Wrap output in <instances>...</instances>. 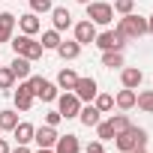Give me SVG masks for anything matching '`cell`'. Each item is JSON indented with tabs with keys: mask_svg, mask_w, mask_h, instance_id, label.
Masks as SVG:
<instances>
[{
	"mask_svg": "<svg viewBox=\"0 0 153 153\" xmlns=\"http://www.w3.org/2000/svg\"><path fill=\"white\" fill-rule=\"evenodd\" d=\"M114 144H117V150H120V153L138 150V147H144V144H147V129H141V126H129V129H123V132H117V135H114Z\"/></svg>",
	"mask_w": 153,
	"mask_h": 153,
	"instance_id": "1",
	"label": "cell"
},
{
	"mask_svg": "<svg viewBox=\"0 0 153 153\" xmlns=\"http://www.w3.org/2000/svg\"><path fill=\"white\" fill-rule=\"evenodd\" d=\"M117 33H123L126 39H141L144 33H147V18H141V15H135V12H129V15H120V21H117V27H114Z\"/></svg>",
	"mask_w": 153,
	"mask_h": 153,
	"instance_id": "2",
	"label": "cell"
},
{
	"mask_svg": "<svg viewBox=\"0 0 153 153\" xmlns=\"http://www.w3.org/2000/svg\"><path fill=\"white\" fill-rule=\"evenodd\" d=\"M9 45H12V51H15V54L27 57L30 63H33V60H39V57H42V51H45V48H42V42H36V39H33V36H27V33L12 36V39H9Z\"/></svg>",
	"mask_w": 153,
	"mask_h": 153,
	"instance_id": "3",
	"label": "cell"
},
{
	"mask_svg": "<svg viewBox=\"0 0 153 153\" xmlns=\"http://www.w3.org/2000/svg\"><path fill=\"white\" fill-rule=\"evenodd\" d=\"M27 84H30L33 96L42 99V102H57V96H60V93H57V84H51L48 78H39V75H30Z\"/></svg>",
	"mask_w": 153,
	"mask_h": 153,
	"instance_id": "4",
	"label": "cell"
},
{
	"mask_svg": "<svg viewBox=\"0 0 153 153\" xmlns=\"http://www.w3.org/2000/svg\"><path fill=\"white\" fill-rule=\"evenodd\" d=\"M87 21H93V24H111L114 21V6L102 3V0H90V3H87Z\"/></svg>",
	"mask_w": 153,
	"mask_h": 153,
	"instance_id": "5",
	"label": "cell"
},
{
	"mask_svg": "<svg viewBox=\"0 0 153 153\" xmlns=\"http://www.w3.org/2000/svg\"><path fill=\"white\" fill-rule=\"evenodd\" d=\"M93 45H99L102 51H123L126 48V36L117 33V30H102V33H96Z\"/></svg>",
	"mask_w": 153,
	"mask_h": 153,
	"instance_id": "6",
	"label": "cell"
},
{
	"mask_svg": "<svg viewBox=\"0 0 153 153\" xmlns=\"http://www.w3.org/2000/svg\"><path fill=\"white\" fill-rule=\"evenodd\" d=\"M57 111L63 114V120L78 117V111H81V99L75 96L72 90H66V93H60V96H57Z\"/></svg>",
	"mask_w": 153,
	"mask_h": 153,
	"instance_id": "7",
	"label": "cell"
},
{
	"mask_svg": "<svg viewBox=\"0 0 153 153\" xmlns=\"http://www.w3.org/2000/svg\"><path fill=\"white\" fill-rule=\"evenodd\" d=\"M72 93L78 96L81 102H93V99H96V93H99L96 78H78V81H75V87H72Z\"/></svg>",
	"mask_w": 153,
	"mask_h": 153,
	"instance_id": "8",
	"label": "cell"
},
{
	"mask_svg": "<svg viewBox=\"0 0 153 153\" xmlns=\"http://www.w3.org/2000/svg\"><path fill=\"white\" fill-rule=\"evenodd\" d=\"M75 30V42H78V45H93V39H96V24L93 21H78V24H75L72 27Z\"/></svg>",
	"mask_w": 153,
	"mask_h": 153,
	"instance_id": "9",
	"label": "cell"
},
{
	"mask_svg": "<svg viewBox=\"0 0 153 153\" xmlns=\"http://www.w3.org/2000/svg\"><path fill=\"white\" fill-rule=\"evenodd\" d=\"M12 99H15V108H18V111H30V105H33V99H36V96H33V90H30L27 78L18 84V90L12 93Z\"/></svg>",
	"mask_w": 153,
	"mask_h": 153,
	"instance_id": "10",
	"label": "cell"
},
{
	"mask_svg": "<svg viewBox=\"0 0 153 153\" xmlns=\"http://www.w3.org/2000/svg\"><path fill=\"white\" fill-rule=\"evenodd\" d=\"M120 81H123V87L138 90V87H141V81H144V72H141L138 66H126V69H120Z\"/></svg>",
	"mask_w": 153,
	"mask_h": 153,
	"instance_id": "11",
	"label": "cell"
},
{
	"mask_svg": "<svg viewBox=\"0 0 153 153\" xmlns=\"http://www.w3.org/2000/svg\"><path fill=\"white\" fill-rule=\"evenodd\" d=\"M57 138H60V135H57V129H54V126H48V123H45V126H39V129L33 132V141H36L39 147H54V144H57Z\"/></svg>",
	"mask_w": 153,
	"mask_h": 153,
	"instance_id": "12",
	"label": "cell"
},
{
	"mask_svg": "<svg viewBox=\"0 0 153 153\" xmlns=\"http://www.w3.org/2000/svg\"><path fill=\"white\" fill-rule=\"evenodd\" d=\"M18 27H21V33L33 36V33H39V30H42V21H39V15H36V12H24V15H18Z\"/></svg>",
	"mask_w": 153,
	"mask_h": 153,
	"instance_id": "13",
	"label": "cell"
},
{
	"mask_svg": "<svg viewBox=\"0 0 153 153\" xmlns=\"http://www.w3.org/2000/svg\"><path fill=\"white\" fill-rule=\"evenodd\" d=\"M54 153H81V141L78 135H60L54 144Z\"/></svg>",
	"mask_w": 153,
	"mask_h": 153,
	"instance_id": "14",
	"label": "cell"
},
{
	"mask_svg": "<svg viewBox=\"0 0 153 153\" xmlns=\"http://www.w3.org/2000/svg\"><path fill=\"white\" fill-rule=\"evenodd\" d=\"M51 21H54V30H69L72 27V12L66 6H54L51 9Z\"/></svg>",
	"mask_w": 153,
	"mask_h": 153,
	"instance_id": "15",
	"label": "cell"
},
{
	"mask_svg": "<svg viewBox=\"0 0 153 153\" xmlns=\"http://www.w3.org/2000/svg\"><path fill=\"white\" fill-rule=\"evenodd\" d=\"M15 24H18V18H15L12 12H0V42H9V39H12Z\"/></svg>",
	"mask_w": 153,
	"mask_h": 153,
	"instance_id": "16",
	"label": "cell"
},
{
	"mask_svg": "<svg viewBox=\"0 0 153 153\" xmlns=\"http://www.w3.org/2000/svg\"><path fill=\"white\" fill-rule=\"evenodd\" d=\"M54 51H57V54H60L63 60H75V57L81 54V45L75 42V39H60V45H57Z\"/></svg>",
	"mask_w": 153,
	"mask_h": 153,
	"instance_id": "17",
	"label": "cell"
},
{
	"mask_svg": "<svg viewBox=\"0 0 153 153\" xmlns=\"http://www.w3.org/2000/svg\"><path fill=\"white\" fill-rule=\"evenodd\" d=\"M78 120H81L87 129H93V126L102 120V114H99V108H96V105H81V111H78Z\"/></svg>",
	"mask_w": 153,
	"mask_h": 153,
	"instance_id": "18",
	"label": "cell"
},
{
	"mask_svg": "<svg viewBox=\"0 0 153 153\" xmlns=\"http://www.w3.org/2000/svg\"><path fill=\"white\" fill-rule=\"evenodd\" d=\"M33 132H36V126L33 123H24V120H18V126L12 129V135H15L18 144H30L33 141Z\"/></svg>",
	"mask_w": 153,
	"mask_h": 153,
	"instance_id": "19",
	"label": "cell"
},
{
	"mask_svg": "<svg viewBox=\"0 0 153 153\" xmlns=\"http://www.w3.org/2000/svg\"><path fill=\"white\" fill-rule=\"evenodd\" d=\"M9 69H12V75H15V78H30V60L27 57H21V54H15V60L9 63Z\"/></svg>",
	"mask_w": 153,
	"mask_h": 153,
	"instance_id": "20",
	"label": "cell"
},
{
	"mask_svg": "<svg viewBox=\"0 0 153 153\" xmlns=\"http://www.w3.org/2000/svg\"><path fill=\"white\" fill-rule=\"evenodd\" d=\"M135 96H138L135 90H129V87H123V90H120V93L114 96V105H117L120 111H129V108H135Z\"/></svg>",
	"mask_w": 153,
	"mask_h": 153,
	"instance_id": "21",
	"label": "cell"
},
{
	"mask_svg": "<svg viewBox=\"0 0 153 153\" xmlns=\"http://www.w3.org/2000/svg\"><path fill=\"white\" fill-rule=\"evenodd\" d=\"M75 81H78V75H75L69 66L57 72V87H60V90H72V87H75Z\"/></svg>",
	"mask_w": 153,
	"mask_h": 153,
	"instance_id": "22",
	"label": "cell"
},
{
	"mask_svg": "<svg viewBox=\"0 0 153 153\" xmlns=\"http://www.w3.org/2000/svg\"><path fill=\"white\" fill-rule=\"evenodd\" d=\"M93 129H96V138H99L102 144H105V141H114V135H117V132H114V126H111V120H99Z\"/></svg>",
	"mask_w": 153,
	"mask_h": 153,
	"instance_id": "23",
	"label": "cell"
},
{
	"mask_svg": "<svg viewBox=\"0 0 153 153\" xmlns=\"http://www.w3.org/2000/svg\"><path fill=\"white\" fill-rule=\"evenodd\" d=\"M102 66L105 69H120L123 66V51H102Z\"/></svg>",
	"mask_w": 153,
	"mask_h": 153,
	"instance_id": "24",
	"label": "cell"
},
{
	"mask_svg": "<svg viewBox=\"0 0 153 153\" xmlns=\"http://www.w3.org/2000/svg\"><path fill=\"white\" fill-rule=\"evenodd\" d=\"M18 126V111H0V129H3V132H12Z\"/></svg>",
	"mask_w": 153,
	"mask_h": 153,
	"instance_id": "25",
	"label": "cell"
},
{
	"mask_svg": "<svg viewBox=\"0 0 153 153\" xmlns=\"http://www.w3.org/2000/svg\"><path fill=\"white\" fill-rule=\"evenodd\" d=\"M39 42H42V48H45V51H54V48L60 45V30H54V27H51V30H45Z\"/></svg>",
	"mask_w": 153,
	"mask_h": 153,
	"instance_id": "26",
	"label": "cell"
},
{
	"mask_svg": "<svg viewBox=\"0 0 153 153\" xmlns=\"http://www.w3.org/2000/svg\"><path fill=\"white\" fill-rule=\"evenodd\" d=\"M135 105L144 111V114H153V90H141L135 96Z\"/></svg>",
	"mask_w": 153,
	"mask_h": 153,
	"instance_id": "27",
	"label": "cell"
},
{
	"mask_svg": "<svg viewBox=\"0 0 153 153\" xmlns=\"http://www.w3.org/2000/svg\"><path fill=\"white\" fill-rule=\"evenodd\" d=\"M93 105L99 108V114H108V111L114 108V96H108V93H96V99H93Z\"/></svg>",
	"mask_w": 153,
	"mask_h": 153,
	"instance_id": "28",
	"label": "cell"
},
{
	"mask_svg": "<svg viewBox=\"0 0 153 153\" xmlns=\"http://www.w3.org/2000/svg\"><path fill=\"white\" fill-rule=\"evenodd\" d=\"M12 84H15L12 69L9 66H0V90H12Z\"/></svg>",
	"mask_w": 153,
	"mask_h": 153,
	"instance_id": "29",
	"label": "cell"
},
{
	"mask_svg": "<svg viewBox=\"0 0 153 153\" xmlns=\"http://www.w3.org/2000/svg\"><path fill=\"white\" fill-rule=\"evenodd\" d=\"M51 9H54L51 0H30V12H36V15H45V12H51Z\"/></svg>",
	"mask_w": 153,
	"mask_h": 153,
	"instance_id": "30",
	"label": "cell"
},
{
	"mask_svg": "<svg viewBox=\"0 0 153 153\" xmlns=\"http://www.w3.org/2000/svg\"><path fill=\"white\" fill-rule=\"evenodd\" d=\"M111 126H114V132H123V129H129L132 123H129L126 114H111Z\"/></svg>",
	"mask_w": 153,
	"mask_h": 153,
	"instance_id": "31",
	"label": "cell"
},
{
	"mask_svg": "<svg viewBox=\"0 0 153 153\" xmlns=\"http://www.w3.org/2000/svg\"><path fill=\"white\" fill-rule=\"evenodd\" d=\"M135 9V0H114V12L117 15H129Z\"/></svg>",
	"mask_w": 153,
	"mask_h": 153,
	"instance_id": "32",
	"label": "cell"
},
{
	"mask_svg": "<svg viewBox=\"0 0 153 153\" xmlns=\"http://www.w3.org/2000/svg\"><path fill=\"white\" fill-rule=\"evenodd\" d=\"M45 123H48V126H54V129H57V126H60V123H63V114H60V111H48V114H45Z\"/></svg>",
	"mask_w": 153,
	"mask_h": 153,
	"instance_id": "33",
	"label": "cell"
},
{
	"mask_svg": "<svg viewBox=\"0 0 153 153\" xmlns=\"http://www.w3.org/2000/svg\"><path fill=\"white\" fill-rule=\"evenodd\" d=\"M84 153H105V147H102V141L96 138V141H90V144H87V150H84Z\"/></svg>",
	"mask_w": 153,
	"mask_h": 153,
	"instance_id": "34",
	"label": "cell"
},
{
	"mask_svg": "<svg viewBox=\"0 0 153 153\" xmlns=\"http://www.w3.org/2000/svg\"><path fill=\"white\" fill-rule=\"evenodd\" d=\"M9 153H30V150H27V144H18V147H15V150H9Z\"/></svg>",
	"mask_w": 153,
	"mask_h": 153,
	"instance_id": "35",
	"label": "cell"
},
{
	"mask_svg": "<svg viewBox=\"0 0 153 153\" xmlns=\"http://www.w3.org/2000/svg\"><path fill=\"white\" fill-rule=\"evenodd\" d=\"M0 153H9V144H6L3 138H0Z\"/></svg>",
	"mask_w": 153,
	"mask_h": 153,
	"instance_id": "36",
	"label": "cell"
},
{
	"mask_svg": "<svg viewBox=\"0 0 153 153\" xmlns=\"http://www.w3.org/2000/svg\"><path fill=\"white\" fill-rule=\"evenodd\" d=\"M147 33H153V15L147 18Z\"/></svg>",
	"mask_w": 153,
	"mask_h": 153,
	"instance_id": "37",
	"label": "cell"
},
{
	"mask_svg": "<svg viewBox=\"0 0 153 153\" xmlns=\"http://www.w3.org/2000/svg\"><path fill=\"white\" fill-rule=\"evenodd\" d=\"M36 153H54V147H39Z\"/></svg>",
	"mask_w": 153,
	"mask_h": 153,
	"instance_id": "38",
	"label": "cell"
},
{
	"mask_svg": "<svg viewBox=\"0 0 153 153\" xmlns=\"http://www.w3.org/2000/svg\"><path fill=\"white\" fill-rule=\"evenodd\" d=\"M129 153H147V150H144V147H138V150H129Z\"/></svg>",
	"mask_w": 153,
	"mask_h": 153,
	"instance_id": "39",
	"label": "cell"
},
{
	"mask_svg": "<svg viewBox=\"0 0 153 153\" xmlns=\"http://www.w3.org/2000/svg\"><path fill=\"white\" fill-rule=\"evenodd\" d=\"M75 3H84V6H87V3H90V0H75Z\"/></svg>",
	"mask_w": 153,
	"mask_h": 153,
	"instance_id": "40",
	"label": "cell"
},
{
	"mask_svg": "<svg viewBox=\"0 0 153 153\" xmlns=\"http://www.w3.org/2000/svg\"><path fill=\"white\" fill-rule=\"evenodd\" d=\"M0 132H3V129H0Z\"/></svg>",
	"mask_w": 153,
	"mask_h": 153,
	"instance_id": "41",
	"label": "cell"
}]
</instances>
